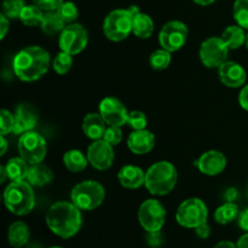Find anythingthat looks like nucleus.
<instances>
[{
  "mask_svg": "<svg viewBox=\"0 0 248 248\" xmlns=\"http://www.w3.org/2000/svg\"><path fill=\"white\" fill-rule=\"evenodd\" d=\"M46 225L61 239H70L79 232L82 225L81 210L70 201H58L46 213Z\"/></svg>",
  "mask_w": 248,
  "mask_h": 248,
  "instance_id": "f257e3e1",
  "label": "nucleus"
},
{
  "mask_svg": "<svg viewBox=\"0 0 248 248\" xmlns=\"http://www.w3.org/2000/svg\"><path fill=\"white\" fill-rule=\"evenodd\" d=\"M50 53L40 46L24 47L15 56L12 68L22 81H35L46 74L50 68Z\"/></svg>",
  "mask_w": 248,
  "mask_h": 248,
  "instance_id": "f03ea898",
  "label": "nucleus"
},
{
  "mask_svg": "<svg viewBox=\"0 0 248 248\" xmlns=\"http://www.w3.org/2000/svg\"><path fill=\"white\" fill-rule=\"evenodd\" d=\"M178 179L177 169L169 161H159L145 172V188L152 195L164 196L174 189Z\"/></svg>",
  "mask_w": 248,
  "mask_h": 248,
  "instance_id": "7ed1b4c3",
  "label": "nucleus"
},
{
  "mask_svg": "<svg viewBox=\"0 0 248 248\" xmlns=\"http://www.w3.org/2000/svg\"><path fill=\"white\" fill-rule=\"evenodd\" d=\"M4 203L12 215H28L35 206L33 186L27 181L11 182L4 191Z\"/></svg>",
  "mask_w": 248,
  "mask_h": 248,
  "instance_id": "20e7f679",
  "label": "nucleus"
},
{
  "mask_svg": "<svg viewBox=\"0 0 248 248\" xmlns=\"http://www.w3.org/2000/svg\"><path fill=\"white\" fill-rule=\"evenodd\" d=\"M140 12L137 6L116 9L109 12L103 22V33L109 40L123 41L132 33L133 17Z\"/></svg>",
  "mask_w": 248,
  "mask_h": 248,
  "instance_id": "39448f33",
  "label": "nucleus"
},
{
  "mask_svg": "<svg viewBox=\"0 0 248 248\" xmlns=\"http://www.w3.org/2000/svg\"><path fill=\"white\" fill-rule=\"evenodd\" d=\"M106 199L103 186L96 181H84L77 184L70 193L72 202L81 211H92L99 207Z\"/></svg>",
  "mask_w": 248,
  "mask_h": 248,
  "instance_id": "423d86ee",
  "label": "nucleus"
},
{
  "mask_svg": "<svg viewBox=\"0 0 248 248\" xmlns=\"http://www.w3.org/2000/svg\"><path fill=\"white\" fill-rule=\"evenodd\" d=\"M207 206L199 198L186 199L177 208V222L179 225L188 229H195L199 225L207 223Z\"/></svg>",
  "mask_w": 248,
  "mask_h": 248,
  "instance_id": "0eeeda50",
  "label": "nucleus"
},
{
  "mask_svg": "<svg viewBox=\"0 0 248 248\" xmlns=\"http://www.w3.org/2000/svg\"><path fill=\"white\" fill-rule=\"evenodd\" d=\"M17 148L19 156L26 160L29 165L43 162L47 152L45 138L35 131H28L19 136Z\"/></svg>",
  "mask_w": 248,
  "mask_h": 248,
  "instance_id": "6e6552de",
  "label": "nucleus"
},
{
  "mask_svg": "<svg viewBox=\"0 0 248 248\" xmlns=\"http://www.w3.org/2000/svg\"><path fill=\"white\" fill-rule=\"evenodd\" d=\"M138 220L147 232H160L166 220V211L160 201L149 199L140 206Z\"/></svg>",
  "mask_w": 248,
  "mask_h": 248,
  "instance_id": "1a4fd4ad",
  "label": "nucleus"
},
{
  "mask_svg": "<svg viewBox=\"0 0 248 248\" xmlns=\"http://www.w3.org/2000/svg\"><path fill=\"white\" fill-rule=\"evenodd\" d=\"M87 43H89V33L86 28L82 24L75 23V22L67 24L58 39L61 51L70 53L72 56L84 51Z\"/></svg>",
  "mask_w": 248,
  "mask_h": 248,
  "instance_id": "9d476101",
  "label": "nucleus"
},
{
  "mask_svg": "<svg viewBox=\"0 0 248 248\" xmlns=\"http://www.w3.org/2000/svg\"><path fill=\"white\" fill-rule=\"evenodd\" d=\"M188 27L181 21H170L165 24L159 33V43L162 48L176 52L181 50L188 40Z\"/></svg>",
  "mask_w": 248,
  "mask_h": 248,
  "instance_id": "9b49d317",
  "label": "nucleus"
},
{
  "mask_svg": "<svg viewBox=\"0 0 248 248\" xmlns=\"http://www.w3.org/2000/svg\"><path fill=\"white\" fill-rule=\"evenodd\" d=\"M229 50L222 38L212 36L201 44L199 55L203 65L207 68H219L223 63L227 62Z\"/></svg>",
  "mask_w": 248,
  "mask_h": 248,
  "instance_id": "f8f14e48",
  "label": "nucleus"
},
{
  "mask_svg": "<svg viewBox=\"0 0 248 248\" xmlns=\"http://www.w3.org/2000/svg\"><path fill=\"white\" fill-rule=\"evenodd\" d=\"M113 145L104 140H93L87 148V159L90 165L98 171H106L110 169L114 162Z\"/></svg>",
  "mask_w": 248,
  "mask_h": 248,
  "instance_id": "ddd939ff",
  "label": "nucleus"
},
{
  "mask_svg": "<svg viewBox=\"0 0 248 248\" xmlns=\"http://www.w3.org/2000/svg\"><path fill=\"white\" fill-rule=\"evenodd\" d=\"M99 114L108 126L121 127L127 124V109L115 97H106L102 99L99 103Z\"/></svg>",
  "mask_w": 248,
  "mask_h": 248,
  "instance_id": "4468645a",
  "label": "nucleus"
},
{
  "mask_svg": "<svg viewBox=\"0 0 248 248\" xmlns=\"http://www.w3.org/2000/svg\"><path fill=\"white\" fill-rule=\"evenodd\" d=\"M194 164L201 173L206 176H217L225 170L227 157L218 150H208L203 153Z\"/></svg>",
  "mask_w": 248,
  "mask_h": 248,
  "instance_id": "2eb2a0df",
  "label": "nucleus"
},
{
  "mask_svg": "<svg viewBox=\"0 0 248 248\" xmlns=\"http://www.w3.org/2000/svg\"><path fill=\"white\" fill-rule=\"evenodd\" d=\"M219 80L228 87L237 89L246 82L247 74L241 64L232 61H227L218 68Z\"/></svg>",
  "mask_w": 248,
  "mask_h": 248,
  "instance_id": "dca6fc26",
  "label": "nucleus"
},
{
  "mask_svg": "<svg viewBox=\"0 0 248 248\" xmlns=\"http://www.w3.org/2000/svg\"><path fill=\"white\" fill-rule=\"evenodd\" d=\"M15 115L14 133L23 135L28 131H33L38 124V115L35 110L28 104H19L16 108Z\"/></svg>",
  "mask_w": 248,
  "mask_h": 248,
  "instance_id": "f3484780",
  "label": "nucleus"
},
{
  "mask_svg": "<svg viewBox=\"0 0 248 248\" xmlns=\"http://www.w3.org/2000/svg\"><path fill=\"white\" fill-rule=\"evenodd\" d=\"M127 147L136 155L148 154L155 147L154 135L145 128L133 131L127 138Z\"/></svg>",
  "mask_w": 248,
  "mask_h": 248,
  "instance_id": "a211bd4d",
  "label": "nucleus"
},
{
  "mask_svg": "<svg viewBox=\"0 0 248 248\" xmlns=\"http://www.w3.org/2000/svg\"><path fill=\"white\" fill-rule=\"evenodd\" d=\"M119 182L126 189H138L145 184V173L140 167L126 165L119 171Z\"/></svg>",
  "mask_w": 248,
  "mask_h": 248,
  "instance_id": "6ab92c4d",
  "label": "nucleus"
},
{
  "mask_svg": "<svg viewBox=\"0 0 248 248\" xmlns=\"http://www.w3.org/2000/svg\"><path fill=\"white\" fill-rule=\"evenodd\" d=\"M107 123L101 114L90 113L82 120V131L90 140H102L107 130Z\"/></svg>",
  "mask_w": 248,
  "mask_h": 248,
  "instance_id": "aec40b11",
  "label": "nucleus"
},
{
  "mask_svg": "<svg viewBox=\"0 0 248 248\" xmlns=\"http://www.w3.org/2000/svg\"><path fill=\"white\" fill-rule=\"evenodd\" d=\"M31 237V230L24 222L12 223L7 230V241L15 248H21L26 246Z\"/></svg>",
  "mask_w": 248,
  "mask_h": 248,
  "instance_id": "412c9836",
  "label": "nucleus"
},
{
  "mask_svg": "<svg viewBox=\"0 0 248 248\" xmlns=\"http://www.w3.org/2000/svg\"><path fill=\"white\" fill-rule=\"evenodd\" d=\"M53 179V173L52 170L48 169L47 166L40 164L31 165L29 166L28 174H27L26 181L31 184V186H38V188H41V186H46V184L51 183Z\"/></svg>",
  "mask_w": 248,
  "mask_h": 248,
  "instance_id": "4be33fe9",
  "label": "nucleus"
},
{
  "mask_svg": "<svg viewBox=\"0 0 248 248\" xmlns=\"http://www.w3.org/2000/svg\"><path fill=\"white\" fill-rule=\"evenodd\" d=\"M63 164H64L65 169L68 171L73 172V173H78V172L84 171L87 167V164H90V162L84 153L77 149H72L64 153Z\"/></svg>",
  "mask_w": 248,
  "mask_h": 248,
  "instance_id": "5701e85b",
  "label": "nucleus"
},
{
  "mask_svg": "<svg viewBox=\"0 0 248 248\" xmlns=\"http://www.w3.org/2000/svg\"><path fill=\"white\" fill-rule=\"evenodd\" d=\"M154 31V22L152 17L143 12H138L133 17L132 33L140 39H148Z\"/></svg>",
  "mask_w": 248,
  "mask_h": 248,
  "instance_id": "b1692460",
  "label": "nucleus"
},
{
  "mask_svg": "<svg viewBox=\"0 0 248 248\" xmlns=\"http://www.w3.org/2000/svg\"><path fill=\"white\" fill-rule=\"evenodd\" d=\"M29 166L31 165L26 161L24 159H22L21 156L18 157H12L7 161V164L5 165V169H6L7 176L11 182L16 181H26L27 174H28Z\"/></svg>",
  "mask_w": 248,
  "mask_h": 248,
  "instance_id": "393cba45",
  "label": "nucleus"
},
{
  "mask_svg": "<svg viewBox=\"0 0 248 248\" xmlns=\"http://www.w3.org/2000/svg\"><path fill=\"white\" fill-rule=\"evenodd\" d=\"M220 38L224 40L227 44L228 47L230 50H236L240 48L245 43H246V33L242 27L237 26H229L224 31H223Z\"/></svg>",
  "mask_w": 248,
  "mask_h": 248,
  "instance_id": "a878e982",
  "label": "nucleus"
},
{
  "mask_svg": "<svg viewBox=\"0 0 248 248\" xmlns=\"http://www.w3.org/2000/svg\"><path fill=\"white\" fill-rule=\"evenodd\" d=\"M41 28L48 35H55L61 34L63 29L65 28V22L61 18L57 11H47L44 15L43 22H41Z\"/></svg>",
  "mask_w": 248,
  "mask_h": 248,
  "instance_id": "bb28decb",
  "label": "nucleus"
},
{
  "mask_svg": "<svg viewBox=\"0 0 248 248\" xmlns=\"http://www.w3.org/2000/svg\"><path fill=\"white\" fill-rule=\"evenodd\" d=\"M239 206H237L236 203L229 201V202L219 206V207L216 210L215 219L216 222L219 223V224H229V223H232V220H235L239 217Z\"/></svg>",
  "mask_w": 248,
  "mask_h": 248,
  "instance_id": "cd10ccee",
  "label": "nucleus"
},
{
  "mask_svg": "<svg viewBox=\"0 0 248 248\" xmlns=\"http://www.w3.org/2000/svg\"><path fill=\"white\" fill-rule=\"evenodd\" d=\"M44 15H45V12L36 5H26L22 10L21 15H19V19L24 26L35 27L38 24H41Z\"/></svg>",
  "mask_w": 248,
  "mask_h": 248,
  "instance_id": "c85d7f7f",
  "label": "nucleus"
},
{
  "mask_svg": "<svg viewBox=\"0 0 248 248\" xmlns=\"http://www.w3.org/2000/svg\"><path fill=\"white\" fill-rule=\"evenodd\" d=\"M172 60L171 52L165 48H160V50H155L154 52L150 55L149 63L150 67L155 70H164L170 65Z\"/></svg>",
  "mask_w": 248,
  "mask_h": 248,
  "instance_id": "c756f323",
  "label": "nucleus"
},
{
  "mask_svg": "<svg viewBox=\"0 0 248 248\" xmlns=\"http://www.w3.org/2000/svg\"><path fill=\"white\" fill-rule=\"evenodd\" d=\"M232 15L240 27L248 29V0H235Z\"/></svg>",
  "mask_w": 248,
  "mask_h": 248,
  "instance_id": "7c9ffc66",
  "label": "nucleus"
},
{
  "mask_svg": "<svg viewBox=\"0 0 248 248\" xmlns=\"http://www.w3.org/2000/svg\"><path fill=\"white\" fill-rule=\"evenodd\" d=\"M73 65V57L70 53L64 52V51H61L60 53L56 55V57L53 58L52 67L55 69V72L60 75L67 74L70 70Z\"/></svg>",
  "mask_w": 248,
  "mask_h": 248,
  "instance_id": "2f4dec72",
  "label": "nucleus"
},
{
  "mask_svg": "<svg viewBox=\"0 0 248 248\" xmlns=\"http://www.w3.org/2000/svg\"><path fill=\"white\" fill-rule=\"evenodd\" d=\"M56 11L58 12L61 18L65 22V24L74 23L79 17V9L73 1H63Z\"/></svg>",
  "mask_w": 248,
  "mask_h": 248,
  "instance_id": "473e14b6",
  "label": "nucleus"
},
{
  "mask_svg": "<svg viewBox=\"0 0 248 248\" xmlns=\"http://www.w3.org/2000/svg\"><path fill=\"white\" fill-rule=\"evenodd\" d=\"M24 6H26L24 0H4L2 14L9 19L19 18V15H21Z\"/></svg>",
  "mask_w": 248,
  "mask_h": 248,
  "instance_id": "72a5a7b5",
  "label": "nucleus"
},
{
  "mask_svg": "<svg viewBox=\"0 0 248 248\" xmlns=\"http://www.w3.org/2000/svg\"><path fill=\"white\" fill-rule=\"evenodd\" d=\"M127 125L133 130H144L148 125V119L145 114L140 110H133L128 113Z\"/></svg>",
  "mask_w": 248,
  "mask_h": 248,
  "instance_id": "f704fd0d",
  "label": "nucleus"
},
{
  "mask_svg": "<svg viewBox=\"0 0 248 248\" xmlns=\"http://www.w3.org/2000/svg\"><path fill=\"white\" fill-rule=\"evenodd\" d=\"M15 127V115L6 109H1L0 111V133L2 136L14 132Z\"/></svg>",
  "mask_w": 248,
  "mask_h": 248,
  "instance_id": "c9c22d12",
  "label": "nucleus"
},
{
  "mask_svg": "<svg viewBox=\"0 0 248 248\" xmlns=\"http://www.w3.org/2000/svg\"><path fill=\"white\" fill-rule=\"evenodd\" d=\"M102 140L108 142L113 147L120 144L121 140H123V131H121V127H118V126H108Z\"/></svg>",
  "mask_w": 248,
  "mask_h": 248,
  "instance_id": "e433bc0d",
  "label": "nucleus"
},
{
  "mask_svg": "<svg viewBox=\"0 0 248 248\" xmlns=\"http://www.w3.org/2000/svg\"><path fill=\"white\" fill-rule=\"evenodd\" d=\"M64 0H33V4L40 7L44 12L56 11Z\"/></svg>",
  "mask_w": 248,
  "mask_h": 248,
  "instance_id": "4c0bfd02",
  "label": "nucleus"
},
{
  "mask_svg": "<svg viewBox=\"0 0 248 248\" xmlns=\"http://www.w3.org/2000/svg\"><path fill=\"white\" fill-rule=\"evenodd\" d=\"M148 244L152 247H157L161 245L162 242V236L160 232H148Z\"/></svg>",
  "mask_w": 248,
  "mask_h": 248,
  "instance_id": "58836bf2",
  "label": "nucleus"
},
{
  "mask_svg": "<svg viewBox=\"0 0 248 248\" xmlns=\"http://www.w3.org/2000/svg\"><path fill=\"white\" fill-rule=\"evenodd\" d=\"M195 232L198 235V237L205 240L207 237H210L211 235V227L207 224V223H203V224L199 225L198 228H195Z\"/></svg>",
  "mask_w": 248,
  "mask_h": 248,
  "instance_id": "ea45409f",
  "label": "nucleus"
},
{
  "mask_svg": "<svg viewBox=\"0 0 248 248\" xmlns=\"http://www.w3.org/2000/svg\"><path fill=\"white\" fill-rule=\"evenodd\" d=\"M10 29V19L4 14L0 15V38L4 39Z\"/></svg>",
  "mask_w": 248,
  "mask_h": 248,
  "instance_id": "a19ab883",
  "label": "nucleus"
},
{
  "mask_svg": "<svg viewBox=\"0 0 248 248\" xmlns=\"http://www.w3.org/2000/svg\"><path fill=\"white\" fill-rule=\"evenodd\" d=\"M237 223H239V227L242 230L248 232V208H245L244 211L239 213V217H237Z\"/></svg>",
  "mask_w": 248,
  "mask_h": 248,
  "instance_id": "79ce46f5",
  "label": "nucleus"
},
{
  "mask_svg": "<svg viewBox=\"0 0 248 248\" xmlns=\"http://www.w3.org/2000/svg\"><path fill=\"white\" fill-rule=\"evenodd\" d=\"M239 103L245 110L248 111V85H246V86L241 90V92H240Z\"/></svg>",
  "mask_w": 248,
  "mask_h": 248,
  "instance_id": "37998d69",
  "label": "nucleus"
},
{
  "mask_svg": "<svg viewBox=\"0 0 248 248\" xmlns=\"http://www.w3.org/2000/svg\"><path fill=\"white\" fill-rule=\"evenodd\" d=\"M213 248H237V245L232 241H220Z\"/></svg>",
  "mask_w": 248,
  "mask_h": 248,
  "instance_id": "c03bdc74",
  "label": "nucleus"
},
{
  "mask_svg": "<svg viewBox=\"0 0 248 248\" xmlns=\"http://www.w3.org/2000/svg\"><path fill=\"white\" fill-rule=\"evenodd\" d=\"M236 245H237V248H248V232L240 237Z\"/></svg>",
  "mask_w": 248,
  "mask_h": 248,
  "instance_id": "a18cd8bd",
  "label": "nucleus"
},
{
  "mask_svg": "<svg viewBox=\"0 0 248 248\" xmlns=\"http://www.w3.org/2000/svg\"><path fill=\"white\" fill-rule=\"evenodd\" d=\"M0 145H1V149H0V155H5L7 150V140H5V136H0Z\"/></svg>",
  "mask_w": 248,
  "mask_h": 248,
  "instance_id": "49530a36",
  "label": "nucleus"
},
{
  "mask_svg": "<svg viewBox=\"0 0 248 248\" xmlns=\"http://www.w3.org/2000/svg\"><path fill=\"white\" fill-rule=\"evenodd\" d=\"M193 1L198 5H201V6H208V5L213 4L216 0H193Z\"/></svg>",
  "mask_w": 248,
  "mask_h": 248,
  "instance_id": "de8ad7c7",
  "label": "nucleus"
},
{
  "mask_svg": "<svg viewBox=\"0 0 248 248\" xmlns=\"http://www.w3.org/2000/svg\"><path fill=\"white\" fill-rule=\"evenodd\" d=\"M0 174H1V179H0V182H1V183H4V182L9 178L5 166H0Z\"/></svg>",
  "mask_w": 248,
  "mask_h": 248,
  "instance_id": "09e8293b",
  "label": "nucleus"
},
{
  "mask_svg": "<svg viewBox=\"0 0 248 248\" xmlns=\"http://www.w3.org/2000/svg\"><path fill=\"white\" fill-rule=\"evenodd\" d=\"M245 45H246V47L248 48V33L246 34V43H245Z\"/></svg>",
  "mask_w": 248,
  "mask_h": 248,
  "instance_id": "8fccbe9b",
  "label": "nucleus"
},
{
  "mask_svg": "<svg viewBox=\"0 0 248 248\" xmlns=\"http://www.w3.org/2000/svg\"><path fill=\"white\" fill-rule=\"evenodd\" d=\"M50 248H62V247H50Z\"/></svg>",
  "mask_w": 248,
  "mask_h": 248,
  "instance_id": "3c124183",
  "label": "nucleus"
}]
</instances>
